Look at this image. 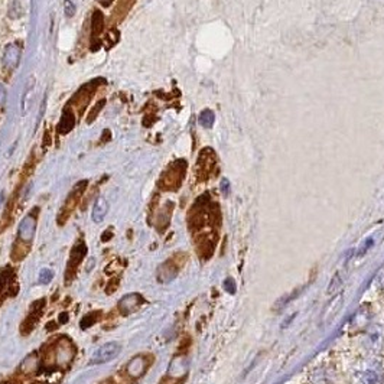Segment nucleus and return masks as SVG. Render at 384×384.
Returning <instances> with one entry per match:
<instances>
[{
  "label": "nucleus",
  "instance_id": "12",
  "mask_svg": "<svg viewBox=\"0 0 384 384\" xmlns=\"http://www.w3.org/2000/svg\"><path fill=\"white\" fill-rule=\"evenodd\" d=\"M75 126V116L71 110H65L62 113V117L58 123V133L59 135H68Z\"/></svg>",
  "mask_w": 384,
  "mask_h": 384
},
{
  "label": "nucleus",
  "instance_id": "5",
  "mask_svg": "<svg viewBox=\"0 0 384 384\" xmlns=\"http://www.w3.org/2000/svg\"><path fill=\"white\" fill-rule=\"evenodd\" d=\"M86 253H87V247H86V244H84L83 241L77 243L75 247L72 248L71 256H70L68 263H67V282H68V279H71V278L75 275V270L78 269L80 263L83 262Z\"/></svg>",
  "mask_w": 384,
  "mask_h": 384
},
{
  "label": "nucleus",
  "instance_id": "22",
  "mask_svg": "<svg viewBox=\"0 0 384 384\" xmlns=\"http://www.w3.org/2000/svg\"><path fill=\"white\" fill-rule=\"evenodd\" d=\"M6 97H7L6 87H4L3 84H0V108L4 105V103H6Z\"/></svg>",
  "mask_w": 384,
  "mask_h": 384
},
{
  "label": "nucleus",
  "instance_id": "15",
  "mask_svg": "<svg viewBox=\"0 0 384 384\" xmlns=\"http://www.w3.org/2000/svg\"><path fill=\"white\" fill-rule=\"evenodd\" d=\"M214 113L211 111V110H204L201 114H199V124L201 126H204V127H207V129H209V127H212V124H214Z\"/></svg>",
  "mask_w": 384,
  "mask_h": 384
},
{
  "label": "nucleus",
  "instance_id": "9",
  "mask_svg": "<svg viewBox=\"0 0 384 384\" xmlns=\"http://www.w3.org/2000/svg\"><path fill=\"white\" fill-rule=\"evenodd\" d=\"M45 305V300H39V302H35V305L32 306V312L28 315V318L25 319L23 325H22V334L23 335H28L36 325V322L39 321L41 318V312H42V308Z\"/></svg>",
  "mask_w": 384,
  "mask_h": 384
},
{
  "label": "nucleus",
  "instance_id": "17",
  "mask_svg": "<svg viewBox=\"0 0 384 384\" xmlns=\"http://www.w3.org/2000/svg\"><path fill=\"white\" fill-rule=\"evenodd\" d=\"M34 86H35V78H29V81H28V84H26V88H25V91H23V97H22V111H23V113H26V110H28V107H26V104H28V97L31 94V91L34 90Z\"/></svg>",
  "mask_w": 384,
  "mask_h": 384
},
{
  "label": "nucleus",
  "instance_id": "24",
  "mask_svg": "<svg viewBox=\"0 0 384 384\" xmlns=\"http://www.w3.org/2000/svg\"><path fill=\"white\" fill-rule=\"evenodd\" d=\"M59 322H61V324L68 322V315H67V314H61V315H59Z\"/></svg>",
  "mask_w": 384,
  "mask_h": 384
},
{
  "label": "nucleus",
  "instance_id": "23",
  "mask_svg": "<svg viewBox=\"0 0 384 384\" xmlns=\"http://www.w3.org/2000/svg\"><path fill=\"white\" fill-rule=\"evenodd\" d=\"M107 39H110V45H114L119 41V32L117 31H111L107 36Z\"/></svg>",
  "mask_w": 384,
  "mask_h": 384
},
{
  "label": "nucleus",
  "instance_id": "10",
  "mask_svg": "<svg viewBox=\"0 0 384 384\" xmlns=\"http://www.w3.org/2000/svg\"><path fill=\"white\" fill-rule=\"evenodd\" d=\"M108 211V202L104 196H98L93 205V211H91V218L96 224L103 223V220L105 218Z\"/></svg>",
  "mask_w": 384,
  "mask_h": 384
},
{
  "label": "nucleus",
  "instance_id": "1",
  "mask_svg": "<svg viewBox=\"0 0 384 384\" xmlns=\"http://www.w3.org/2000/svg\"><path fill=\"white\" fill-rule=\"evenodd\" d=\"M185 172H187V162L184 159H178L174 163H171L168 169L163 172L159 185L165 191H176L185 178Z\"/></svg>",
  "mask_w": 384,
  "mask_h": 384
},
{
  "label": "nucleus",
  "instance_id": "25",
  "mask_svg": "<svg viewBox=\"0 0 384 384\" xmlns=\"http://www.w3.org/2000/svg\"><path fill=\"white\" fill-rule=\"evenodd\" d=\"M103 6H108L110 3H111V0H98Z\"/></svg>",
  "mask_w": 384,
  "mask_h": 384
},
{
  "label": "nucleus",
  "instance_id": "18",
  "mask_svg": "<svg viewBox=\"0 0 384 384\" xmlns=\"http://www.w3.org/2000/svg\"><path fill=\"white\" fill-rule=\"evenodd\" d=\"M104 104H105V100L103 98V100H98L97 101V104L90 110V113H88V117H87V123H91V122H94L97 119V116H98V113L103 110V107H104Z\"/></svg>",
  "mask_w": 384,
  "mask_h": 384
},
{
  "label": "nucleus",
  "instance_id": "4",
  "mask_svg": "<svg viewBox=\"0 0 384 384\" xmlns=\"http://www.w3.org/2000/svg\"><path fill=\"white\" fill-rule=\"evenodd\" d=\"M122 351V347L119 342H107L104 345H101L100 348H97L96 352L91 355V364H104L108 363L111 360H114L116 357H119Z\"/></svg>",
  "mask_w": 384,
  "mask_h": 384
},
{
  "label": "nucleus",
  "instance_id": "8",
  "mask_svg": "<svg viewBox=\"0 0 384 384\" xmlns=\"http://www.w3.org/2000/svg\"><path fill=\"white\" fill-rule=\"evenodd\" d=\"M20 55H22V48L16 44H9L4 52H3V64L6 68L9 70H15L17 68L19 62H20Z\"/></svg>",
  "mask_w": 384,
  "mask_h": 384
},
{
  "label": "nucleus",
  "instance_id": "21",
  "mask_svg": "<svg viewBox=\"0 0 384 384\" xmlns=\"http://www.w3.org/2000/svg\"><path fill=\"white\" fill-rule=\"evenodd\" d=\"M97 318L96 315L93 314H90V315H86L84 318H83V321H81V328L83 330H86V328H88V327H91V325H94L96 324Z\"/></svg>",
  "mask_w": 384,
  "mask_h": 384
},
{
  "label": "nucleus",
  "instance_id": "26",
  "mask_svg": "<svg viewBox=\"0 0 384 384\" xmlns=\"http://www.w3.org/2000/svg\"><path fill=\"white\" fill-rule=\"evenodd\" d=\"M1 201H3V195H0V204H1Z\"/></svg>",
  "mask_w": 384,
  "mask_h": 384
},
{
  "label": "nucleus",
  "instance_id": "13",
  "mask_svg": "<svg viewBox=\"0 0 384 384\" xmlns=\"http://www.w3.org/2000/svg\"><path fill=\"white\" fill-rule=\"evenodd\" d=\"M179 272V266L174 264L172 260L166 262L165 264H162V267L159 269V279H162V282H168L172 280Z\"/></svg>",
  "mask_w": 384,
  "mask_h": 384
},
{
  "label": "nucleus",
  "instance_id": "19",
  "mask_svg": "<svg viewBox=\"0 0 384 384\" xmlns=\"http://www.w3.org/2000/svg\"><path fill=\"white\" fill-rule=\"evenodd\" d=\"M52 278H53V272L52 270H49V269H42L41 270V273H39V283H49L51 280H52Z\"/></svg>",
  "mask_w": 384,
  "mask_h": 384
},
{
  "label": "nucleus",
  "instance_id": "14",
  "mask_svg": "<svg viewBox=\"0 0 384 384\" xmlns=\"http://www.w3.org/2000/svg\"><path fill=\"white\" fill-rule=\"evenodd\" d=\"M103 26H104V16L100 10H94L93 13V17H91V29H93V34L94 35H100V32L103 31Z\"/></svg>",
  "mask_w": 384,
  "mask_h": 384
},
{
  "label": "nucleus",
  "instance_id": "3",
  "mask_svg": "<svg viewBox=\"0 0 384 384\" xmlns=\"http://www.w3.org/2000/svg\"><path fill=\"white\" fill-rule=\"evenodd\" d=\"M86 188H87V181H81V182H78V184L74 187L72 192H71L70 196L67 198L65 205L62 207V209H61V212H59V217H58L59 224H64V221L70 217V214H71L72 209L77 207V204H78V201H80L83 192L86 191Z\"/></svg>",
  "mask_w": 384,
  "mask_h": 384
},
{
  "label": "nucleus",
  "instance_id": "2",
  "mask_svg": "<svg viewBox=\"0 0 384 384\" xmlns=\"http://www.w3.org/2000/svg\"><path fill=\"white\" fill-rule=\"evenodd\" d=\"M217 166V155L211 147H205L201 150L196 160V176L199 181L208 179Z\"/></svg>",
  "mask_w": 384,
  "mask_h": 384
},
{
  "label": "nucleus",
  "instance_id": "20",
  "mask_svg": "<svg viewBox=\"0 0 384 384\" xmlns=\"http://www.w3.org/2000/svg\"><path fill=\"white\" fill-rule=\"evenodd\" d=\"M64 10H65V16H67V17H72V16L75 15L77 7H75V4L72 3V0H65V1H64Z\"/></svg>",
  "mask_w": 384,
  "mask_h": 384
},
{
  "label": "nucleus",
  "instance_id": "16",
  "mask_svg": "<svg viewBox=\"0 0 384 384\" xmlns=\"http://www.w3.org/2000/svg\"><path fill=\"white\" fill-rule=\"evenodd\" d=\"M23 15V7L20 4V1L15 0L13 3H10L9 6V17L10 19H19Z\"/></svg>",
  "mask_w": 384,
  "mask_h": 384
},
{
  "label": "nucleus",
  "instance_id": "11",
  "mask_svg": "<svg viewBox=\"0 0 384 384\" xmlns=\"http://www.w3.org/2000/svg\"><path fill=\"white\" fill-rule=\"evenodd\" d=\"M147 366H149V363L146 361V358H143V357H136V358H133L127 364L126 371L132 377H140V376H143L144 371L147 370Z\"/></svg>",
  "mask_w": 384,
  "mask_h": 384
},
{
  "label": "nucleus",
  "instance_id": "6",
  "mask_svg": "<svg viewBox=\"0 0 384 384\" xmlns=\"http://www.w3.org/2000/svg\"><path fill=\"white\" fill-rule=\"evenodd\" d=\"M35 230H36V215L28 214L22 220V223L19 224V230H17L19 240L25 241V243H31V241L34 240Z\"/></svg>",
  "mask_w": 384,
  "mask_h": 384
},
{
  "label": "nucleus",
  "instance_id": "7",
  "mask_svg": "<svg viewBox=\"0 0 384 384\" xmlns=\"http://www.w3.org/2000/svg\"><path fill=\"white\" fill-rule=\"evenodd\" d=\"M142 303H143V297L139 293H130V295H126L120 299L119 311L123 315H130V314L136 312L142 306Z\"/></svg>",
  "mask_w": 384,
  "mask_h": 384
}]
</instances>
